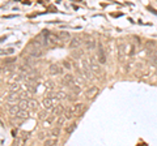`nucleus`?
Instances as JSON below:
<instances>
[{
    "mask_svg": "<svg viewBox=\"0 0 157 146\" xmlns=\"http://www.w3.org/2000/svg\"><path fill=\"white\" fill-rule=\"evenodd\" d=\"M26 90H28L30 94H36V93H37V87L33 86L32 84H26Z\"/></svg>",
    "mask_w": 157,
    "mask_h": 146,
    "instance_id": "nucleus-21",
    "label": "nucleus"
},
{
    "mask_svg": "<svg viewBox=\"0 0 157 146\" xmlns=\"http://www.w3.org/2000/svg\"><path fill=\"white\" fill-rule=\"evenodd\" d=\"M98 63L100 64H106V53L101 43L98 45Z\"/></svg>",
    "mask_w": 157,
    "mask_h": 146,
    "instance_id": "nucleus-5",
    "label": "nucleus"
},
{
    "mask_svg": "<svg viewBox=\"0 0 157 146\" xmlns=\"http://www.w3.org/2000/svg\"><path fill=\"white\" fill-rule=\"evenodd\" d=\"M51 134L54 136V137H58L59 134H60V128H55V129H52V132Z\"/></svg>",
    "mask_w": 157,
    "mask_h": 146,
    "instance_id": "nucleus-27",
    "label": "nucleus"
},
{
    "mask_svg": "<svg viewBox=\"0 0 157 146\" xmlns=\"http://www.w3.org/2000/svg\"><path fill=\"white\" fill-rule=\"evenodd\" d=\"M63 115H64V118L67 120L72 119L73 116H75V112H73V108L72 107H67V108H64V112H63Z\"/></svg>",
    "mask_w": 157,
    "mask_h": 146,
    "instance_id": "nucleus-11",
    "label": "nucleus"
},
{
    "mask_svg": "<svg viewBox=\"0 0 157 146\" xmlns=\"http://www.w3.org/2000/svg\"><path fill=\"white\" fill-rule=\"evenodd\" d=\"M58 35H59V39L60 41H70V38H71V35H70V33L68 31H60Z\"/></svg>",
    "mask_w": 157,
    "mask_h": 146,
    "instance_id": "nucleus-16",
    "label": "nucleus"
},
{
    "mask_svg": "<svg viewBox=\"0 0 157 146\" xmlns=\"http://www.w3.org/2000/svg\"><path fill=\"white\" fill-rule=\"evenodd\" d=\"M67 119L64 118V115H60V116H58V125L59 126H62L63 125V123H64Z\"/></svg>",
    "mask_w": 157,
    "mask_h": 146,
    "instance_id": "nucleus-23",
    "label": "nucleus"
},
{
    "mask_svg": "<svg viewBox=\"0 0 157 146\" xmlns=\"http://www.w3.org/2000/svg\"><path fill=\"white\" fill-rule=\"evenodd\" d=\"M98 93H100V89H98L97 86H90V87H88L86 91H85V98L89 99V100L94 99Z\"/></svg>",
    "mask_w": 157,
    "mask_h": 146,
    "instance_id": "nucleus-3",
    "label": "nucleus"
},
{
    "mask_svg": "<svg viewBox=\"0 0 157 146\" xmlns=\"http://www.w3.org/2000/svg\"><path fill=\"white\" fill-rule=\"evenodd\" d=\"M18 106H20V108L21 110H29V99H20L18 102Z\"/></svg>",
    "mask_w": 157,
    "mask_h": 146,
    "instance_id": "nucleus-15",
    "label": "nucleus"
},
{
    "mask_svg": "<svg viewBox=\"0 0 157 146\" xmlns=\"http://www.w3.org/2000/svg\"><path fill=\"white\" fill-rule=\"evenodd\" d=\"M147 46H148V47H153L155 46V42H148V43H147Z\"/></svg>",
    "mask_w": 157,
    "mask_h": 146,
    "instance_id": "nucleus-31",
    "label": "nucleus"
},
{
    "mask_svg": "<svg viewBox=\"0 0 157 146\" xmlns=\"http://www.w3.org/2000/svg\"><path fill=\"white\" fill-rule=\"evenodd\" d=\"M149 63L152 65L157 67V51H152L149 53Z\"/></svg>",
    "mask_w": 157,
    "mask_h": 146,
    "instance_id": "nucleus-14",
    "label": "nucleus"
},
{
    "mask_svg": "<svg viewBox=\"0 0 157 146\" xmlns=\"http://www.w3.org/2000/svg\"><path fill=\"white\" fill-rule=\"evenodd\" d=\"M48 116V114H47V111H41V112H39V115H38V118L41 119V120H45L46 118Z\"/></svg>",
    "mask_w": 157,
    "mask_h": 146,
    "instance_id": "nucleus-25",
    "label": "nucleus"
},
{
    "mask_svg": "<svg viewBox=\"0 0 157 146\" xmlns=\"http://www.w3.org/2000/svg\"><path fill=\"white\" fill-rule=\"evenodd\" d=\"M20 106L18 104H8V111H9V114H12V115H14L16 116L18 112H20Z\"/></svg>",
    "mask_w": 157,
    "mask_h": 146,
    "instance_id": "nucleus-10",
    "label": "nucleus"
},
{
    "mask_svg": "<svg viewBox=\"0 0 157 146\" xmlns=\"http://www.w3.org/2000/svg\"><path fill=\"white\" fill-rule=\"evenodd\" d=\"M45 137V133H39V138H43Z\"/></svg>",
    "mask_w": 157,
    "mask_h": 146,
    "instance_id": "nucleus-32",
    "label": "nucleus"
},
{
    "mask_svg": "<svg viewBox=\"0 0 157 146\" xmlns=\"http://www.w3.org/2000/svg\"><path fill=\"white\" fill-rule=\"evenodd\" d=\"M70 89L72 90V93L75 94V95H78V94L81 93V87H80V86H77V85H73L72 87H70Z\"/></svg>",
    "mask_w": 157,
    "mask_h": 146,
    "instance_id": "nucleus-22",
    "label": "nucleus"
},
{
    "mask_svg": "<svg viewBox=\"0 0 157 146\" xmlns=\"http://www.w3.org/2000/svg\"><path fill=\"white\" fill-rule=\"evenodd\" d=\"M85 46H86V48H88L89 51L94 50V48H96V41H94V39H88V41L85 42Z\"/></svg>",
    "mask_w": 157,
    "mask_h": 146,
    "instance_id": "nucleus-17",
    "label": "nucleus"
},
{
    "mask_svg": "<svg viewBox=\"0 0 157 146\" xmlns=\"http://www.w3.org/2000/svg\"><path fill=\"white\" fill-rule=\"evenodd\" d=\"M38 106H39V103H38L37 100L29 99V108H30V110H37V108H38Z\"/></svg>",
    "mask_w": 157,
    "mask_h": 146,
    "instance_id": "nucleus-20",
    "label": "nucleus"
},
{
    "mask_svg": "<svg viewBox=\"0 0 157 146\" xmlns=\"http://www.w3.org/2000/svg\"><path fill=\"white\" fill-rule=\"evenodd\" d=\"M18 89H20L18 84H12L11 85V91H18Z\"/></svg>",
    "mask_w": 157,
    "mask_h": 146,
    "instance_id": "nucleus-30",
    "label": "nucleus"
},
{
    "mask_svg": "<svg viewBox=\"0 0 157 146\" xmlns=\"http://www.w3.org/2000/svg\"><path fill=\"white\" fill-rule=\"evenodd\" d=\"M48 72H50V75L52 76H56V75H62L63 73V68L59 65V64H50V67H48Z\"/></svg>",
    "mask_w": 157,
    "mask_h": 146,
    "instance_id": "nucleus-4",
    "label": "nucleus"
},
{
    "mask_svg": "<svg viewBox=\"0 0 157 146\" xmlns=\"http://www.w3.org/2000/svg\"><path fill=\"white\" fill-rule=\"evenodd\" d=\"M63 85L64 86H68V87H72L75 84V77H73L72 75H66L64 77H63Z\"/></svg>",
    "mask_w": 157,
    "mask_h": 146,
    "instance_id": "nucleus-7",
    "label": "nucleus"
},
{
    "mask_svg": "<svg viewBox=\"0 0 157 146\" xmlns=\"http://www.w3.org/2000/svg\"><path fill=\"white\" fill-rule=\"evenodd\" d=\"M63 112H64V108H63L60 104H56L52 110V115H55V116H60V115H63Z\"/></svg>",
    "mask_w": 157,
    "mask_h": 146,
    "instance_id": "nucleus-13",
    "label": "nucleus"
},
{
    "mask_svg": "<svg viewBox=\"0 0 157 146\" xmlns=\"http://www.w3.org/2000/svg\"><path fill=\"white\" fill-rule=\"evenodd\" d=\"M46 146H55V145H58V140H56V137H54V138H47L45 142Z\"/></svg>",
    "mask_w": 157,
    "mask_h": 146,
    "instance_id": "nucleus-19",
    "label": "nucleus"
},
{
    "mask_svg": "<svg viewBox=\"0 0 157 146\" xmlns=\"http://www.w3.org/2000/svg\"><path fill=\"white\" fill-rule=\"evenodd\" d=\"M63 65H64V68H66V69H68V71H70L71 69V63L70 61H68V60H64V61H63Z\"/></svg>",
    "mask_w": 157,
    "mask_h": 146,
    "instance_id": "nucleus-29",
    "label": "nucleus"
},
{
    "mask_svg": "<svg viewBox=\"0 0 157 146\" xmlns=\"http://www.w3.org/2000/svg\"><path fill=\"white\" fill-rule=\"evenodd\" d=\"M13 53V48H9V50H0V55H11Z\"/></svg>",
    "mask_w": 157,
    "mask_h": 146,
    "instance_id": "nucleus-24",
    "label": "nucleus"
},
{
    "mask_svg": "<svg viewBox=\"0 0 157 146\" xmlns=\"http://www.w3.org/2000/svg\"><path fill=\"white\" fill-rule=\"evenodd\" d=\"M54 86H55V85H54V82L52 81H46L45 82V87H46V89H54Z\"/></svg>",
    "mask_w": 157,
    "mask_h": 146,
    "instance_id": "nucleus-26",
    "label": "nucleus"
},
{
    "mask_svg": "<svg viewBox=\"0 0 157 146\" xmlns=\"http://www.w3.org/2000/svg\"><path fill=\"white\" fill-rule=\"evenodd\" d=\"M76 128H77V123H76V121H72L70 125H67V126H66V132H67V134H72L73 132H75V129H76Z\"/></svg>",
    "mask_w": 157,
    "mask_h": 146,
    "instance_id": "nucleus-12",
    "label": "nucleus"
},
{
    "mask_svg": "<svg viewBox=\"0 0 157 146\" xmlns=\"http://www.w3.org/2000/svg\"><path fill=\"white\" fill-rule=\"evenodd\" d=\"M89 67H90L92 73H94L96 76H98V77L104 76V69H102V67L100 65V63H96L94 59H92V61L89 63Z\"/></svg>",
    "mask_w": 157,
    "mask_h": 146,
    "instance_id": "nucleus-2",
    "label": "nucleus"
},
{
    "mask_svg": "<svg viewBox=\"0 0 157 146\" xmlns=\"http://www.w3.org/2000/svg\"><path fill=\"white\" fill-rule=\"evenodd\" d=\"M47 41H48V43H50V46H55L56 43H58V41H60V39H59V35H58V34L50 33V34H48Z\"/></svg>",
    "mask_w": 157,
    "mask_h": 146,
    "instance_id": "nucleus-9",
    "label": "nucleus"
},
{
    "mask_svg": "<svg viewBox=\"0 0 157 146\" xmlns=\"http://www.w3.org/2000/svg\"><path fill=\"white\" fill-rule=\"evenodd\" d=\"M82 55H84V52H82V50H80V48H75V51L72 52V56L75 57V59H80V57H82Z\"/></svg>",
    "mask_w": 157,
    "mask_h": 146,
    "instance_id": "nucleus-18",
    "label": "nucleus"
},
{
    "mask_svg": "<svg viewBox=\"0 0 157 146\" xmlns=\"http://www.w3.org/2000/svg\"><path fill=\"white\" fill-rule=\"evenodd\" d=\"M28 55H30L33 57H41L43 55V51H42V48L41 47H37V46H34L33 43H29V46H28Z\"/></svg>",
    "mask_w": 157,
    "mask_h": 146,
    "instance_id": "nucleus-1",
    "label": "nucleus"
},
{
    "mask_svg": "<svg viewBox=\"0 0 157 146\" xmlns=\"http://www.w3.org/2000/svg\"><path fill=\"white\" fill-rule=\"evenodd\" d=\"M67 95H68V94H66L64 91H58V97H59L60 99H67Z\"/></svg>",
    "mask_w": 157,
    "mask_h": 146,
    "instance_id": "nucleus-28",
    "label": "nucleus"
},
{
    "mask_svg": "<svg viewBox=\"0 0 157 146\" xmlns=\"http://www.w3.org/2000/svg\"><path fill=\"white\" fill-rule=\"evenodd\" d=\"M85 111H86V107L82 103H77V104H75V107H73V112H75L76 116H82L85 114Z\"/></svg>",
    "mask_w": 157,
    "mask_h": 146,
    "instance_id": "nucleus-6",
    "label": "nucleus"
},
{
    "mask_svg": "<svg viewBox=\"0 0 157 146\" xmlns=\"http://www.w3.org/2000/svg\"><path fill=\"white\" fill-rule=\"evenodd\" d=\"M81 39L78 37H75V38H72V39L70 41V48H72V50H75V48H80L81 46Z\"/></svg>",
    "mask_w": 157,
    "mask_h": 146,
    "instance_id": "nucleus-8",
    "label": "nucleus"
}]
</instances>
